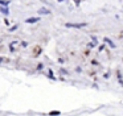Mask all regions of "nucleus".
<instances>
[{
	"instance_id": "1",
	"label": "nucleus",
	"mask_w": 123,
	"mask_h": 116,
	"mask_svg": "<svg viewBox=\"0 0 123 116\" xmlns=\"http://www.w3.org/2000/svg\"><path fill=\"white\" fill-rule=\"evenodd\" d=\"M83 26H86L85 23H81V24H70V23H68L66 24V28H77V29H80V28H83Z\"/></svg>"
},
{
	"instance_id": "2",
	"label": "nucleus",
	"mask_w": 123,
	"mask_h": 116,
	"mask_svg": "<svg viewBox=\"0 0 123 116\" xmlns=\"http://www.w3.org/2000/svg\"><path fill=\"white\" fill-rule=\"evenodd\" d=\"M37 21H40V18H38V17H31V18H28V20H27V23L28 24H33V23H37Z\"/></svg>"
},
{
	"instance_id": "3",
	"label": "nucleus",
	"mask_w": 123,
	"mask_h": 116,
	"mask_svg": "<svg viewBox=\"0 0 123 116\" xmlns=\"http://www.w3.org/2000/svg\"><path fill=\"white\" fill-rule=\"evenodd\" d=\"M38 13H40V15H49V13H50V11L46 9V8H41V9L38 11Z\"/></svg>"
},
{
	"instance_id": "4",
	"label": "nucleus",
	"mask_w": 123,
	"mask_h": 116,
	"mask_svg": "<svg viewBox=\"0 0 123 116\" xmlns=\"http://www.w3.org/2000/svg\"><path fill=\"white\" fill-rule=\"evenodd\" d=\"M0 11H1V13H4V15H8V13H9V9L7 7H1V8H0Z\"/></svg>"
},
{
	"instance_id": "5",
	"label": "nucleus",
	"mask_w": 123,
	"mask_h": 116,
	"mask_svg": "<svg viewBox=\"0 0 123 116\" xmlns=\"http://www.w3.org/2000/svg\"><path fill=\"white\" fill-rule=\"evenodd\" d=\"M105 42H107V44H109V45H110V46H112V47H115V45H114V44H112V41H111V40H109V38H105Z\"/></svg>"
},
{
	"instance_id": "6",
	"label": "nucleus",
	"mask_w": 123,
	"mask_h": 116,
	"mask_svg": "<svg viewBox=\"0 0 123 116\" xmlns=\"http://www.w3.org/2000/svg\"><path fill=\"white\" fill-rule=\"evenodd\" d=\"M0 62H9V59L8 58H1L0 57Z\"/></svg>"
},
{
	"instance_id": "7",
	"label": "nucleus",
	"mask_w": 123,
	"mask_h": 116,
	"mask_svg": "<svg viewBox=\"0 0 123 116\" xmlns=\"http://www.w3.org/2000/svg\"><path fill=\"white\" fill-rule=\"evenodd\" d=\"M0 4H3V5H7V4H8V1H3V0H0Z\"/></svg>"
},
{
	"instance_id": "8",
	"label": "nucleus",
	"mask_w": 123,
	"mask_h": 116,
	"mask_svg": "<svg viewBox=\"0 0 123 116\" xmlns=\"http://www.w3.org/2000/svg\"><path fill=\"white\" fill-rule=\"evenodd\" d=\"M15 29H17V26H16V25H15V26H13V28H11V29H9V30H11V32H13V30H15Z\"/></svg>"
},
{
	"instance_id": "9",
	"label": "nucleus",
	"mask_w": 123,
	"mask_h": 116,
	"mask_svg": "<svg viewBox=\"0 0 123 116\" xmlns=\"http://www.w3.org/2000/svg\"><path fill=\"white\" fill-rule=\"evenodd\" d=\"M120 38H123V36H120Z\"/></svg>"
}]
</instances>
